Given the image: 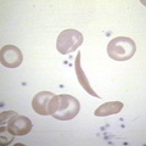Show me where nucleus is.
Segmentation results:
<instances>
[{
  "label": "nucleus",
  "mask_w": 146,
  "mask_h": 146,
  "mask_svg": "<svg viewBox=\"0 0 146 146\" xmlns=\"http://www.w3.org/2000/svg\"><path fill=\"white\" fill-rule=\"evenodd\" d=\"M136 51L135 42L128 36L113 38L107 45L108 56L115 61H127L134 56Z\"/></svg>",
  "instance_id": "obj_1"
},
{
  "label": "nucleus",
  "mask_w": 146,
  "mask_h": 146,
  "mask_svg": "<svg viewBox=\"0 0 146 146\" xmlns=\"http://www.w3.org/2000/svg\"><path fill=\"white\" fill-rule=\"evenodd\" d=\"M58 105V95L50 91H40L34 95L32 100V107L34 112L40 116H52Z\"/></svg>",
  "instance_id": "obj_2"
},
{
  "label": "nucleus",
  "mask_w": 146,
  "mask_h": 146,
  "mask_svg": "<svg viewBox=\"0 0 146 146\" xmlns=\"http://www.w3.org/2000/svg\"><path fill=\"white\" fill-rule=\"evenodd\" d=\"M83 34L76 29H66L62 31L57 36L56 49L60 54H71L76 51L83 44Z\"/></svg>",
  "instance_id": "obj_3"
},
{
  "label": "nucleus",
  "mask_w": 146,
  "mask_h": 146,
  "mask_svg": "<svg viewBox=\"0 0 146 146\" xmlns=\"http://www.w3.org/2000/svg\"><path fill=\"white\" fill-rule=\"evenodd\" d=\"M80 110L79 101L71 95H58V105L55 113L52 115L54 118L58 121H71L77 115Z\"/></svg>",
  "instance_id": "obj_4"
},
{
  "label": "nucleus",
  "mask_w": 146,
  "mask_h": 146,
  "mask_svg": "<svg viewBox=\"0 0 146 146\" xmlns=\"http://www.w3.org/2000/svg\"><path fill=\"white\" fill-rule=\"evenodd\" d=\"M0 61L7 68H16L23 61V55L15 45H5L0 50Z\"/></svg>",
  "instance_id": "obj_5"
},
{
  "label": "nucleus",
  "mask_w": 146,
  "mask_h": 146,
  "mask_svg": "<svg viewBox=\"0 0 146 146\" xmlns=\"http://www.w3.org/2000/svg\"><path fill=\"white\" fill-rule=\"evenodd\" d=\"M5 127L7 130L10 131L12 135L15 136H22L27 135L32 130V122L28 117L21 116V115H15L10 121H9Z\"/></svg>",
  "instance_id": "obj_6"
},
{
  "label": "nucleus",
  "mask_w": 146,
  "mask_h": 146,
  "mask_svg": "<svg viewBox=\"0 0 146 146\" xmlns=\"http://www.w3.org/2000/svg\"><path fill=\"white\" fill-rule=\"evenodd\" d=\"M74 68H76L77 78H78L79 84L83 86V89H84L89 95H93V96H95V98H100L99 95L94 91V89L90 86L89 80H88V78H86L85 73H84V71H83V68H82V66H80V52L77 54V57H76V61H74Z\"/></svg>",
  "instance_id": "obj_7"
},
{
  "label": "nucleus",
  "mask_w": 146,
  "mask_h": 146,
  "mask_svg": "<svg viewBox=\"0 0 146 146\" xmlns=\"http://www.w3.org/2000/svg\"><path fill=\"white\" fill-rule=\"evenodd\" d=\"M123 102L121 101H110L101 105L100 107L95 110L94 115L98 117H106V116H111V115H117L119 113L123 108Z\"/></svg>",
  "instance_id": "obj_8"
},
{
  "label": "nucleus",
  "mask_w": 146,
  "mask_h": 146,
  "mask_svg": "<svg viewBox=\"0 0 146 146\" xmlns=\"http://www.w3.org/2000/svg\"><path fill=\"white\" fill-rule=\"evenodd\" d=\"M15 135H12L10 131L7 130V128L5 125H1L0 127V140H1V145H9L13 140Z\"/></svg>",
  "instance_id": "obj_9"
},
{
  "label": "nucleus",
  "mask_w": 146,
  "mask_h": 146,
  "mask_svg": "<svg viewBox=\"0 0 146 146\" xmlns=\"http://www.w3.org/2000/svg\"><path fill=\"white\" fill-rule=\"evenodd\" d=\"M15 115H17V113H16V112H13V111H6V112H3V113H1V116H0V117H1V125H5L6 123H7L9 121H10L11 118H12L13 116H15Z\"/></svg>",
  "instance_id": "obj_10"
}]
</instances>
